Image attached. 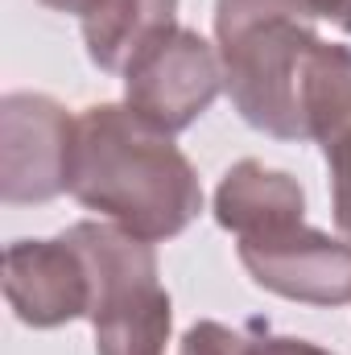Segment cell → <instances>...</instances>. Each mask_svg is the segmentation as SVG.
<instances>
[{
    "label": "cell",
    "instance_id": "obj_2",
    "mask_svg": "<svg viewBox=\"0 0 351 355\" xmlns=\"http://www.w3.org/2000/svg\"><path fill=\"white\" fill-rule=\"evenodd\" d=\"M87 265L95 355H166L170 293L157 281V252L149 240L116 223H75L62 236Z\"/></svg>",
    "mask_w": 351,
    "mask_h": 355
},
{
    "label": "cell",
    "instance_id": "obj_1",
    "mask_svg": "<svg viewBox=\"0 0 351 355\" xmlns=\"http://www.w3.org/2000/svg\"><path fill=\"white\" fill-rule=\"evenodd\" d=\"M67 190L149 244L186 232L203 211V186L186 153L128 103H91L75 120Z\"/></svg>",
    "mask_w": 351,
    "mask_h": 355
},
{
    "label": "cell",
    "instance_id": "obj_11",
    "mask_svg": "<svg viewBox=\"0 0 351 355\" xmlns=\"http://www.w3.org/2000/svg\"><path fill=\"white\" fill-rule=\"evenodd\" d=\"M178 355H264V343L223 327V322H194L182 335Z\"/></svg>",
    "mask_w": 351,
    "mask_h": 355
},
{
    "label": "cell",
    "instance_id": "obj_5",
    "mask_svg": "<svg viewBox=\"0 0 351 355\" xmlns=\"http://www.w3.org/2000/svg\"><path fill=\"white\" fill-rule=\"evenodd\" d=\"M75 120L50 95H4L0 194L4 202H50L71 182Z\"/></svg>",
    "mask_w": 351,
    "mask_h": 355
},
{
    "label": "cell",
    "instance_id": "obj_13",
    "mask_svg": "<svg viewBox=\"0 0 351 355\" xmlns=\"http://www.w3.org/2000/svg\"><path fill=\"white\" fill-rule=\"evenodd\" d=\"M285 8L310 25V21H331L335 29L351 33V0H285Z\"/></svg>",
    "mask_w": 351,
    "mask_h": 355
},
{
    "label": "cell",
    "instance_id": "obj_3",
    "mask_svg": "<svg viewBox=\"0 0 351 355\" xmlns=\"http://www.w3.org/2000/svg\"><path fill=\"white\" fill-rule=\"evenodd\" d=\"M318 33L302 21H257L219 37L223 87L236 112L277 141H306L302 67Z\"/></svg>",
    "mask_w": 351,
    "mask_h": 355
},
{
    "label": "cell",
    "instance_id": "obj_12",
    "mask_svg": "<svg viewBox=\"0 0 351 355\" xmlns=\"http://www.w3.org/2000/svg\"><path fill=\"white\" fill-rule=\"evenodd\" d=\"M327 166H331V202H335V223L351 236V132L327 145Z\"/></svg>",
    "mask_w": 351,
    "mask_h": 355
},
{
    "label": "cell",
    "instance_id": "obj_10",
    "mask_svg": "<svg viewBox=\"0 0 351 355\" xmlns=\"http://www.w3.org/2000/svg\"><path fill=\"white\" fill-rule=\"evenodd\" d=\"M302 124L306 141L323 149L351 132V50L314 42L302 67Z\"/></svg>",
    "mask_w": 351,
    "mask_h": 355
},
{
    "label": "cell",
    "instance_id": "obj_6",
    "mask_svg": "<svg viewBox=\"0 0 351 355\" xmlns=\"http://www.w3.org/2000/svg\"><path fill=\"white\" fill-rule=\"evenodd\" d=\"M240 265L261 289L289 302H310V306L351 302V244H339L306 223H289L240 240Z\"/></svg>",
    "mask_w": 351,
    "mask_h": 355
},
{
    "label": "cell",
    "instance_id": "obj_15",
    "mask_svg": "<svg viewBox=\"0 0 351 355\" xmlns=\"http://www.w3.org/2000/svg\"><path fill=\"white\" fill-rule=\"evenodd\" d=\"M42 4H50V8H58V12H79V8H83V0H42Z\"/></svg>",
    "mask_w": 351,
    "mask_h": 355
},
{
    "label": "cell",
    "instance_id": "obj_9",
    "mask_svg": "<svg viewBox=\"0 0 351 355\" xmlns=\"http://www.w3.org/2000/svg\"><path fill=\"white\" fill-rule=\"evenodd\" d=\"M178 0H83V42L99 71H124L128 58L174 25Z\"/></svg>",
    "mask_w": 351,
    "mask_h": 355
},
{
    "label": "cell",
    "instance_id": "obj_14",
    "mask_svg": "<svg viewBox=\"0 0 351 355\" xmlns=\"http://www.w3.org/2000/svg\"><path fill=\"white\" fill-rule=\"evenodd\" d=\"M264 343V355H331L323 352V347H314V343H306V339H261Z\"/></svg>",
    "mask_w": 351,
    "mask_h": 355
},
{
    "label": "cell",
    "instance_id": "obj_8",
    "mask_svg": "<svg viewBox=\"0 0 351 355\" xmlns=\"http://www.w3.org/2000/svg\"><path fill=\"white\" fill-rule=\"evenodd\" d=\"M302 211H306L302 186L289 174L268 170L261 162L232 166L215 190V219H219V227L236 232L240 240L302 223Z\"/></svg>",
    "mask_w": 351,
    "mask_h": 355
},
{
    "label": "cell",
    "instance_id": "obj_7",
    "mask_svg": "<svg viewBox=\"0 0 351 355\" xmlns=\"http://www.w3.org/2000/svg\"><path fill=\"white\" fill-rule=\"evenodd\" d=\"M4 297L33 331L75 322L91 310L87 265L67 240H17L4 252Z\"/></svg>",
    "mask_w": 351,
    "mask_h": 355
},
{
    "label": "cell",
    "instance_id": "obj_4",
    "mask_svg": "<svg viewBox=\"0 0 351 355\" xmlns=\"http://www.w3.org/2000/svg\"><path fill=\"white\" fill-rule=\"evenodd\" d=\"M219 87L223 62L194 29L182 25L149 37L124 67V103L166 137L190 128L215 103Z\"/></svg>",
    "mask_w": 351,
    "mask_h": 355
}]
</instances>
